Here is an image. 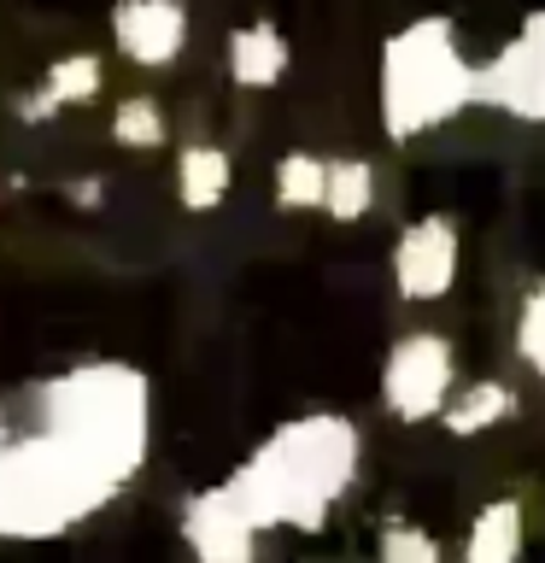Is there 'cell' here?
I'll return each mask as SVG.
<instances>
[{
	"label": "cell",
	"mask_w": 545,
	"mask_h": 563,
	"mask_svg": "<svg viewBox=\"0 0 545 563\" xmlns=\"http://www.w3.org/2000/svg\"><path fill=\"white\" fill-rule=\"evenodd\" d=\"M457 276V235L446 218L416 223L411 235L399 241V294L411 299H440Z\"/></svg>",
	"instance_id": "3"
},
{
	"label": "cell",
	"mask_w": 545,
	"mask_h": 563,
	"mask_svg": "<svg viewBox=\"0 0 545 563\" xmlns=\"http://www.w3.org/2000/svg\"><path fill=\"white\" fill-rule=\"evenodd\" d=\"M452 346L440 334H411L393 364H387V405L399 417H429V411H446L452 399Z\"/></svg>",
	"instance_id": "1"
},
{
	"label": "cell",
	"mask_w": 545,
	"mask_h": 563,
	"mask_svg": "<svg viewBox=\"0 0 545 563\" xmlns=\"http://www.w3.org/2000/svg\"><path fill=\"white\" fill-rule=\"evenodd\" d=\"M492 100H504L516 118H545V12L527 18V30L492 65Z\"/></svg>",
	"instance_id": "2"
},
{
	"label": "cell",
	"mask_w": 545,
	"mask_h": 563,
	"mask_svg": "<svg viewBox=\"0 0 545 563\" xmlns=\"http://www.w3.org/2000/svg\"><path fill=\"white\" fill-rule=\"evenodd\" d=\"M516 346H522L527 369H534V376L545 382V288H534V299H527L522 329H516Z\"/></svg>",
	"instance_id": "6"
},
{
	"label": "cell",
	"mask_w": 545,
	"mask_h": 563,
	"mask_svg": "<svg viewBox=\"0 0 545 563\" xmlns=\"http://www.w3.org/2000/svg\"><path fill=\"white\" fill-rule=\"evenodd\" d=\"M510 411V394L499 382H469L464 394L452 387V399H446V429L452 434H481V429H492Z\"/></svg>",
	"instance_id": "4"
},
{
	"label": "cell",
	"mask_w": 545,
	"mask_h": 563,
	"mask_svg": "<svg viewBox=\"0 0 545 563\" xmlns=\"http://www.w3.org/2000/svg\"><path fill=\"white\" fill-rule=\"evenodd\" d=\"M516 528H522L516 505H487L481 517H475L469 552H475V558H492V552H499V558H516V552H522V534H516Z\"/></svg>",
	"instance_id": "5"
}]
</instances>
